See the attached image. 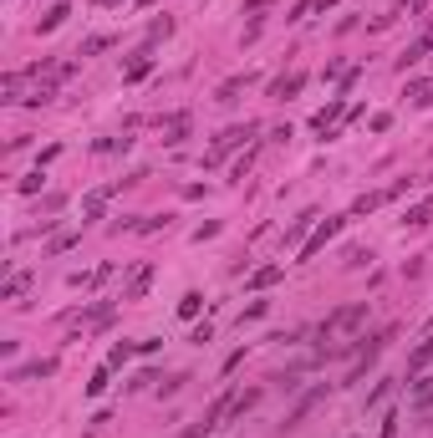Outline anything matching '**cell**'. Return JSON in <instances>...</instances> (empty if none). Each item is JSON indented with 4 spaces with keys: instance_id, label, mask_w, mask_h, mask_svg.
Instances as JSON below:
<instances>
[{
    "instance_id": "4fadbf2b",
    "label": "cell",
    "mask_w": 433,
    "mask_h": 438,
    "mask_svg": "<svg viewBox=\"0 0 433 438\" xmlns=\"http://www.w3.org/2000/svg\"><path fill=\"white\" fill-rule=\"evenodd\" d=\"M280 275H286V265H260V270L250 275V291H270Z\"/></svg>"
},
{
    "instance_id": "52a82bcc",
    "label": "cell",
    "mask_w": 433,
    "mask_h": 438,
    "mask_svg": "<svg viewBox=\"0 0 433 438\" xmlns=\"http://www.w3.org/2000/svg\"><path fill=\"white\" fill-rule=\"evenodd\" d=\"M301 87H306V72H286V77H275V82H270V97H275V102H291Z\"/></svg>"
},
{
    "instance_id": "1f68e13d",
    "label": "cell",
    "mask_w": 433,
    "mask_h": 438,
    "mask_svg": "<svg viewBox=\"0 0 433 438\" xmlns=\"http://www.w3.org/2000/svg\"><path fill=\"white\" fill-rule=\"evenodd\" d=\"M168 31H173V20L163 15V20H153V31H148V41H158V36H168Z\"/></svg>"
},
{
    "instance_id": "7c38bea8",
    "label": "cell",
    "mask_w": 433,
    "mask_h": 438,
    "mask_svg": "<svg viewBox=\"0 0 433 438\" xmlns=\"http://www.w3.org/2000/svg\"><path fill=\"white\" fill-rule=\"evenodd\" d=\"M316 225V209H306L301 219H291V230H286V245H306V230Z\"/></svg>"
},
{
    "instance_id": "f546056e",
    "label": "cell",
    "mask_w": 433,
    "mask_h": 438,
    "mask_svg": "<svg viewBox=\"0 0 433 438\" xmlns=\"http://www.w3.org/2000/svg\"><path fill=\"white\" fill-rule=\"evenodd\" d=\"M184 382H189V372H179V377H168V382H163V387H158V392H163V398H173V392H179V387H184Z\"/></svg>"
},
{
    "instance_id": "836d02e7",
    "label": "cell",
    "mask_w": 433,
    "mask_h": 438,
    "mask_svg": "<svg viewBox=\"0 0 433 438\" xmlns=\"http://www.w3.org/2000/svg\"><path fill=\"white\" fill-rule=\"evenodd\" d=\"M270 0H245V15H255V11H265Z\"/></svg>"
},
{
    "instance_id": "ba28073f",
    "label": "cell",
    "mask_w": 433,
    "mask_h": 438,
    "mask_svg": "<svg viewBox=\"0 0 433 438\" xmlns=\"http://www.w3.org/2000/svg\"><path fill=\"white\" fill-rule=\"evenodd\" d=\"M341 118H346V102L337 97V102H327V107H321V113L311 118V127H316V133H327V138H332V127H337Z\"/></svg>"
},
{
    "instance_id": "8d00e7d4",
    "label": "cell",
    "mask_w": 433,
    "mask_h": 438,
    "mask_svg": "<svg viewBox=\"0 0 433 438\" xmlns=\"http://www.w3.org/2000/svg\"><path fill=\"white\" fill-rule=\"evenodd\" d=\"M138 6H158V0H138Z\"/></svg>"
},
{
    "instance_id": "9a60e30c",
    "label": "cell",
    "mask_w": 433,
    "mask_h": 438,
    "mask_svg": "<svg viewBox=\"0 0 433 438\" xmlns=\"http://www.w3.org/2000/svg\"><path fill=\"white\" fill-rule=\"evenodd\" d=\"M163 138H168V143H184V138H189V113H173V118L163 123Z\"/></svg>"
},
{
    "instance_id": "7a4b0ae2",
    "label": "cell",
    "mask_w": 433,
    "mask_h": 438,
    "mask_svg": "<svg viewBox=\"0 0 433 438\" xmlns=\"http://www.w3.org/2000/svg\"><path fill=\"white\" fill-rule=\"evenodd\" d=\"M255 133H260V123H234V127H225V133H220V138H214V148L204 153V163H209V168H214V163H225V158H230V153H234V148H240V143H250Z\"/></svg>"
},
{
    "instance_id": "8fae6325",
    "label": "cell",
    "mask_w": 433,
    "mask_h": 438,
    "mask_svg": "<svg viewBox=\"0 0 433 438\" xmlns=\"http://www.w3.org/2000/svg\"><path fill=\"white\" fill-rule=\"evenodd\" d=\"M403 225H408V230H423V225H433V194H428L423 204H413V209L403 214Z\"/></svg>"
},
{
    "instance_id": "44dd1931",
    "label": "cell",
    "mask_w": 433,
    "mask_h": 438,
    "mask_svg": "<svg viewBox=\"0 0 433 438\" xmlns=\"http://www.w3.org/2000/svg\"><path fill=\"white\" fill-rule=\"evenodd\" d=\"M199 306H204V296H199V291H184V301H179V316H184V321H194V316H199Z\"/></svg>"
},
{
    "instance_id": "277c9868",
    "label": "cell",
    "mask_w": 433,
    "mask_h": 438,
    "mask_svg": "<svg viewBox=\"0 0 433 438\" xmlns=\"http://www.w3.org/2000/svg\"><path fill=\"white\" fill-rule=\"evenodd\" d=\"M321 403H327V382H316L311 392H301V398H296V408L286 413V428H301V423H306V418H311V413H316Z\"/></svg>"
},
{
    "instance_id": "6da1fadb",
    "label": "cell",
    "mask_w": 433,
    "mask_h": 438,
    "mask_svg": "<svg viewBox=\"0 0 433 438\" xmlns=\"http://www.w3.org/2000/svg\"><path fill=\"white\" fill-rule=\"evenodd\" d=\"M362 321H367V301H346V306H337V311L316 326V337L321 342H341V337H352Z\"/></svg>"
},
{
    "instance_id": "5bb4252c",
    "label": "cell",
    "mask_w": 433,
    "mask_h": 438,
    "mask_svg": "<svg viewBox=\"0 0 433 438\" xmlns=\"http://www.w3.org/2000/svg\"><path fill=\"white\" fill-rule=\"evenodd\" d=\"M107 199H113V194H107V189L87 194V199H82V214H87V219H102V214H107Z\"/></svg>"
},
{
    "instance_id": "e575fe53",
    "label": "cell",
    "mask_w": 433,
    "mask_h": 438,
    "mask_svg": "<svg viewBox=\"0 0 433 438\" xmlns=\"http://www.w3.org/2000/svg\"><path fill=\"white\" fill-rule=\"evenodd\" d=\"M428 11V0H408V15H423Z\"/></svg>"
},
{
    "instance_id": "83f0119b",
    "label": "cell",
    "mask_w": 433,
    "mask_h": 438,
    "mask_svg": "<svg viewBox=\"0 0 433 438\" xmlns=\"http://www.w3.org/2000/svg\"><path fill=\"white\" fill-rule=\"evenodd\" d=\"M77 239H82L77 230H67V234H56V239H51V255H61V250H72V245H77Z\"/></svg>"
},
{
    "instance_id": "4dcf8cb0",
    "label": "cell",
    "mask_w": 433,
    "mask_h": 438,
    "mask_svg": "<svg viewBox=\"0 0 433 438\" xmlns=\"http://www.w3.org/2000/svg\"><path fill=\"white\" fill-rule=\"evenodd\" d=\"M20 194H41V168H36V173H26V179H20Z\"/></svg>"
},
{
    "instance_id": "603a6c76",
    "label": "cell",
    "mask_w": 433,
    "mask_h": 438,
    "mask_svg": "<svg viewBox=\"0 0 433 438\" xmlns=\"http://www.w3.org/2000/svg\"><path fill=\"white\" fill-rule=\"evenodd\" d=\"M250 77H230L225 87H220V92H214V102H234V97H240V87H245Z\"/></svg>"
},
{
    "instance_id": "484cf974",
    "label": "cell",
    "mask_w": 433,
    "mask_h": 438,
    "mask_svg": "<svg viewBox=\"0 0 433 438\" xmlns=\"http://www.w3.org/2000/svg\"><path fill=\"white\" fill-rule=\"evenodd\" d=\"M133 352H138V346H127V342H118V346H113V352H107V367H123V362H127V357H133Z\"/></svg>"
},
{
    "instance_id": "30bf717a",
    "label": "cell",
    "mask_w": 433,
    "mask_h": 438,
    "mask_svg": "<svg viewBox=\"0 0 433 438\" xmlns=\"http://www.w3.org/2000/svg\"><path fill=\"white\" fill-rule=\"evenodd\" d=\"M148 72H153V56H148V46H143V51H138V56L123 67V82H143Z\"/></svg>"
},
{
    "instance_id": "5b68a950",
    "label": "cell",
    "mask_w": 433,
    "mask_h": 438,
    "mask_svg": "<svg viewBox=\"0 0 433 438\" xmlns=\"http://www.w3.org/2000/svg\"><path fill=\"white\" fill-rule=\"evenodd\" d=\"M56 372V357H36L26 367H11V382H36V377H51Z\"/></svg>"
},
{
    "instance_id": "d6986e66",
    "label": "cell",
    "mask_w": 433,
    "mask_h": 438,
    "mask_svg": "<svg viewBox=\"0 0 433 438\" xmlns=\"http://www.w3.org/2000/svg\"><path fill=\"white\" fill-rule=\"evenodd\" d=\"M107 46H113V36H107V31H102V36H87L82 46H77V56H97V51H107Z\"/></svg>"
},
{
    "instance_id": "d590c367",
    "label": "cell",
    "mask_w": 433,
    "mask_h": 438,
    "mask_svg": "<svg viewBox=\"0 0 433 438\" xmlns=\"http://www.w3.org/2000/svg\"><path fill=\"white\" fill-rule=\"evenodd\" d=\"M337 6V0H311V11H332Z\"/></svg>"
},
{
    "instance_id": "2e32d148",
    "label": "cell",
    "mask_w": 433,
    "mask_h": 438,
    "mask_svg": "<svg viewBox=\"0 0 433 438\" xmlns=\"http://www.w3.org/2000/svg\"><path fill=\"white\" fill-rule=\"evenodd\" d=\"M67 15H72V6H67V0H61V6H51L46 15H41V36H51V31H56V26H61Z\"/></svg>"
},
{
    "instance_id": "d4e9b609",
    "label": "cell",
    "mask_w": 433,
    "mask_h": 438,
    "mask_svg": "<svg viewBox=\"0 0 433 438\" xmlns=\"http://www.w3.org/2000/svg\"><path fill=\"white\" fill-rule=\"evenodd\" d=\"M413 408H418V413H428V408H433V377H428L423 387H413Z\"/></svg>"
},
{
    "instance_id": "7402d4cb",
    "label": "cell",
    "mask_w": 433,
    "mask_h": 438,
    "mask_svg": "<svg viewBox=\"0 0 433 438\" xmlns=\"http://www.w3.org/2000/svg\"><path fill=\"white\" fill-rule=\"evenodd\" d=\"M107 377H113V367H97L92 382H87V398H102V392H107Z\"/></svg>"
},
{
    "instance_id": "8992f818",
    "label": "cell",
    "mask_w": 433,
    "mask_h": 438,
    "mask_svg": "<svg viewBox=\"0 0 433 438\" xmlns=\"http://www.w3.org/2000/svg\"><path fill=\"white\" fill-rule=\"evenodd\" d=\"M148 286H153V265L143 260V265H138L133 275H127V286H123V301H143V291H148Z\"/></svg>"
},
{
    "instance_id": "ac0fdd59",
    "label": "cell",
    "mask_w": 433,
    "mask_h": 438,
    "mask_svg": "<svg viewBox=\"0 0 433 438\" xmlns=\"http://www.w3.org/2000/svg\"><path fill=\"white\" fill-rule=\"evenodd\" d=\"M255 403H260V387H250V392H240V398H234V408H230V418H234V423H240V418H245V413H250Z\"/></svg>"
},
{
    "instance_id": "cb8c5ba5",
    "label": "cell",
    "mask_w": 433,
    "mask_h": 438,
    "mask_svg": "<svg viewBox=\"0 0 433 438\" xmlns=\"http://www.w3.org/2000/svg\"><path fill=\"white\" fill-rule=\"evenodd\" d=\"M382 199H387V194H362V199L352 204V219H362V214H372V209H377Z\"/></svg>"
},
{
    "instance_id": "3957f363",
    "label": "cell",
    "mask_w": 433,
    "mask_h": 438,
    "mask_svg": "<svg viewBox=\"0 0 433 438\" xmlns=\"http://www.w3.org/2000/svg\"><path fill=\"white\" fill-rule=\"evenodd\" d=\"M346 219H352V214H337V219H327V225H316V230L306 234V245H301L296 255H301V260H316V255L327 250V245H332V239H337L341 230H346Z\"/></svg>"
},
{
    "instance_id": "ffe728a7",
    "label": "cell",
    "mask_w": 433,
    "mask_h": 438,
    "mask_svg": "<svg viewBox=\"0 0 433 438\" xmlns=\"http://www.w3.org/2000/svg\"><path fill=\"white\" fill-rule=\"evenodd\" d=\"M26 286H31V270H20V275H11V280H6V291H0V296L15 301V296H26Z\"/></svg>"
},
{
    "instance_id": "e0dca14e",
    "label": "cell",
    "mask_w": 433,
    "mask_h": 438,
    "mask_svg": "<svg viewBox=\"0 0 433 438\" xmlns=\"http://www.w3.org/2000/svg\"><path fill=\"white\" fill-rule=\"evenodd\" d=\"M113 311H118V306H113V301H97V306H92V311H87V326H97V332H102V326H107V321H113Z\"/></svg>"
},
{
    "instance_id": "4316f807",
    "label": "cell",
    "mask_w": 433,
    "mask_h": 438,
    "mask_svg": "<svg viewBox=\"0 0 433 438\" xmlns=\"http://www.w3.org/2000/svg\"><path fill=\"white\" fill-rule=\"evenodd\" d=\"M387 392H393V377H382L372 392H367V408H377V403H387Z\"/></svg>"
},
{
    "instance_id": "d6a6232c",
    "label": "cell",
    "mask_w": 433,
    "mask_h": 438,
    "mask_svg": "<svg viewBox=\"0 0 433 438\" xmlns=\"http://www.w3.org/2000/svg\"><path fill=\"white\" fill-rule=\"evenodd\" d=\"M382 438H398V413H387V418H382Z\"/></svg>"
},
{
    "instance_id": "f1b7e54d",
    "label": "cell",
    "mask_w": 433,
    "mask_h": 438,
    "mask_svg": "<svg viewBox=\"0 0 433 438\" xmlns=\"http://www.w3.org/2000/svg\"><path fill=\"white\" fill-rule=\"evenodd\" d=\"M265 311H270V301H250V306H245V316H240V326H245V321H260Z\"/></svg>"
},
{
    "instance_id": "9c48e42d",
    "label": "cell",
    "mask_w": 433,
    "mask_h": 438,
    "mask_svg": "<svg viewBox=\"0 0 433 438\" xmlns=\"http://www.w3.org/2000/svg\"><path fill=\"white\" fill-rule=\"evenodd\" d=\"M428 362H433V326H428V337L413 346V352H408V377H418V372H423Z\"/></svg>"
}]
</instances>
